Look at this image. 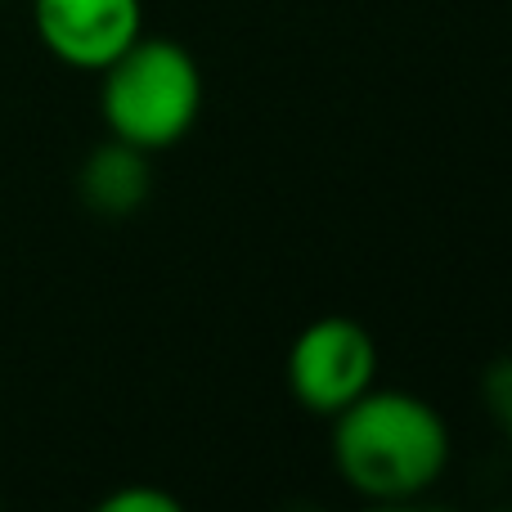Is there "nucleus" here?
Wrapping results in <instances>:
<instances>
[{
    "label": "nucleus",
    "instance_id": "nucleus-1",
    "mask_svg": "<svg viewBox=\"0 0 512 512\" xmlns=\"http://www.w3.org/2000/svg\"><path fill=\"white\" fill-rule=\"evenodd\" d=\"M333 459L342 477L369 499H409L450 463V427L409 391L369 387L337 414Z\"/></svg>",
    "mask_w": 512,
    "mask_h": 512
},
{
    "label": "nucleus",
    "instance_id": "nucleus-2",
    "mask_svg": "<svg viewBox=\"0 0 512 512\" xmlns=\"http://www.w3.org/2000/svg\"><path fill=\"white\" fill-rule=\"evenodd\" d=\"M99 113L108 135L158 153L180 144L203 113V72L180 41L140 36L104 68Z\"/></svg>",
    "mask_w": 512,
    "mask_h": 512
},
{
    "label": "nucleus",
    "instance_id": "nucleus-5",
    "mask_svg": "<svg viewBox=\"0 0 512 512\" xmlns=\"http://www.w3.org/2000/svg\"><path fill=\"white\" fill-rule=\"evenodd\" d=\"M77 194L81 203L95 216H108V221H122V216H135L153 194V167L149 153L135 149V144L108 135V144H99L77 171Z\"/></svg>",
    "mask_w": 512,
    "mask_h": 512
},
{
    "label": "nucleus",
    "instance_id": "nucleus-7",
    "mask_svg": "<svg viewBox=\"0 0 512 512\" xmlns=\"http://www.w3.org/2000/svg\"><path fill=\"white\" fill-rule=\"evenodd\" d=\"M104 512H176V499L162 490H117L104 499Z\"/></svg>",
    "mask_w": 512,
    "mask_h": 512
},
{
    "label": "nucleus",
    "instance_id": "nucleus-6",
    "mask_svg": "<svg viewBox=\"0 0 512 512\" xmlns=\"http://www.w3.org/2000/svg\"><path fill=\"white\" fill-rule=\"evenodd\" d=\"M481 396H486V409L499 423V432L512 441V355H504V360H495L486 369V378H481Z\"/></svg>",
    "mask_w": 512,
    "mask_h": 512
},
{
    "label": "nucleus",
    "instance_id": "nucleus-3",
    "mask_svg": "<svg viewBox=\"0 0 512 512\" xmlns=\"http://www.w3.org/2000/svg\"><path fill=\"white\" fill-rule=\"evenodd\" d=\"M378 378V346L369 328L346 315H324L297 333L288 351V387L310 414L337 418Z\"/></svg>",
    "mask_w": 512,
    "mask_h": 512
},
{
    "label": "nucleus",
    "instance_id": "nucleus-4",
    "mask_svg": "<svg viewBox=\"0 0 512 512\" xmlns=\"http://www.w3.org/2000/svg\"><path fill=\"white\" fill-rule=\"evenodd\" d=\"M32 23L59 63L104 72L144 36V9L140 0H32Z\"/></svg>",
    "mask_w": 512,
    "mask_h": 512
}]
</instances>
